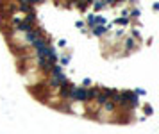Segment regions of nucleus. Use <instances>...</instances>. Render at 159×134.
<instances>
[{"instance_id": "nucleus-1", "label": "nucleus", "mask_w": 159, "mask_h": 134, "mask_svg": "<svg viewBox=\"0 0 159 134\" xmlns=\"http://www.w3.org/2000/svg\"><path fill=\"white\" fill-rule=\"evenodd\" d=\"M72 100H88V90H84V88H72V91H70V95H68Z\"/></svg>"}, {"instance_id": "nucleus-2", "label": "nucleus", "mask_w": 159, "mask_h": 134, "mask_svg": "<svg viewBox=\"0 0 159 134\" xmlns=\"http://www.w3.org/2000/svg\"><path fill=\"white\" fill-rule=\"evenodd\" d=\"M72 88H74V86H70L68 82L61 84V86H59V93H61V97H68L70 91H72Z\"/></svg>"}, {"instance_id": "nucleus-3", "label": "nucleus", "mask_w": 159, "mask_h": 134, "mask_svg": "<svg viewBox=\"0 0 159 134\" xmlns=\"http://www.w3.org/2000/svg\"><path fill=\"white\" fill-rule=\"evenodd\" d=\"M95 98H97V102H98V104H104L107 100V90H104L102 93L98 91V95H97Z\"/></svg>"}, {"instance_id": "nucleus-4", "label": "nucleus", "mask_w": 159, "mask_h": 134, "mask_svg": "<svg viewBox=\"0 0 159 134\" xmlns=\"http://www.w3.org/2000/svg\"><path fill=\"white\" fill-rule=\"evenodd\" d=\"M104 109H106V111H109V113H111V111H115V102H109V100H106V102H104Z\"/></svg>"}, {"instance_id": "nucleus-5", "label": "nucleus", "mask_w": 159, "mask_h": 134, "mask_svg": "<svg viewBox=\"0 0 159 134\" xmlns=\"http://www.w3.org/2000/svg\"><path fill=\"white\" fill-rule=\"evenodd\" d=\"M125 47H127V48H134V41H132V40H127V41H125Z\"/></svg>"}]
</instances>
